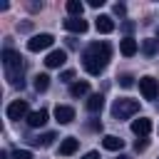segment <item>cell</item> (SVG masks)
I'll return each mask as SVG.
<instances>
[{"instance_id": "cell-18", "label": "cell", "mask_w": 159, "mask_h": 159, "mask_svg": "<svg viewBox=\"0 0 159 159\" xmlns=\"http://www.w3.org/2000/svg\"><path fill=\"white\" fill-rule=\"evenodd\" d=\"M67 12H70V17H82V10H84V5L80 2V0H67Z\"/></svg>"}, {"instance_id": "cell-27", "label": "cell", "mask_w": 159, "mask_h": 159, "mask_svg": "<svg viewBox=\"0 0 159 159\" xmlns=\"http://www.w3.org/2000/svg\"><path fill=\"white\" fill-rule=\"evenodd\" d=\"M124 12H127V7H124L122 2H117V5H114V15H124Z\"/></svg>"}, {"instance_id": "cell-11", "label": "cell", "mask_w": 159, "mask_h": 159, "mask_svg": "<svg viewBox=\"0 0 159 159\" xmlns=\"http://www.w3.org/2000/svg\"><path fill=\"white\" fill-rule=\"evenodd\" d=\"M87 20H82V17H67L65 20V30H70V32H87Z\"/></svg>"}, {"instance_id": "cell-23", "label": "cell", "mask_w": 159, "mask_h": 159, "mask_svg": "<svg viewBox=\"0 0 159 159\" xmlns=\"http://www.w3.org/2000/svg\"><path fill=\"white\" fill-rule=\"evenodd\" d=\"M119 84H122V87H132V84H134V77H132V75H122V77H119Z\"/></svg>"}, {"instance_id": "cell-13", "label": "cell", "mask_w": 159, "mask_h": 159, "mask_svg": "<svg viewBox=\"0 0 159 159\" xmlns=\"http://www.w3.org/2000/svg\"><path fill=\"white\" fill-rule=\"evenodd\" d=\"M137 50H139V42H137L134 37H124V40L119 42V52H122L124 57H132V55H137Z\"/></svg>"}, {"instance_id": "cell-29", "label": "cell", "mask_w": 159, "mask_h": 159, "mask_svg": "<svg viewBox=\"0 0 159 159\" xmlns=\"http://www.w3.org/2000/svg\"><path fill=\"white\" fill-rule=\"evenodd\" d=\"M104 0H89V7H102Z\"/></svg>"}, {"instance_id": "cell-32", "label": "cell", "mask_w": 159, "mask_h": 159, "mask_svg": "<svg viewBox=\"0 0 159 159\" xmlns=\"http://www.w3.org/2000/svg\"><path fill=\"white\" fill-rule=\"evenodd\" d=\"M117 159H129V157H117Z\"/></svg>"}, {"instance_id": "cell-10", "label": "cell", "mask_w": 159, "mask_h": 159, "mask_svg": "<svg viewBox=\"0 0 159 159\" xmlns=\"http://www.w3.org/2000/svg\"><path fill=\"white\" fill-rule=\"evenodd\" d=\"M47 109H35V112H30L27 114V124L32 127V129H37V127H42V124H47Z\"/></svg>"}, {"instance_id": "cell-5", "label": "cell", "mask_w": 159, "mask_h": 159, "mask_svg": "<svg viewBox=\"0 0 159 159\" xmlns=\"http://www.w3.org/2000/svg\"><path fill=\"white\" fill-rule=\"evenodd\" d=\"M139 92H142L144 99H157V94H159V82H157L154 77H142V80H139Z\"/></svg>"}, {"instance_id": "cell-24", "label": "cell", "mask_w": 159, "mask_h": 159, "mask_svg": "<svg viewBox=\"0 0 159 159\" xmlns=\"http://www.w3.org/2000/svg\"><path fill=\"white\" fill-rule=\"evenodd\" d=\"M147 147H149V142H147V139H144V137H139V139H137V142H134V149H137V152H144V149H147Z\"/></svg>"}, {"instance_id": "cell-9", "label": "cell", "mask_w": 159, "mask_h": 159, "mask_svg": "<svg viewBox=\"0 0 159 159\" xmlns=\"http://www.w3.org/2000/svg\"><path fill=\"white\" fill-rule=\"evenodd\" d=\"M132 132H134L137 137H147V134L152 132V119H149V117L134 119V122H132Z\"/></svg>"}, {"instance_id": "cell-1", "label": "cell", "mask_w": 159, "mask_h": 159, "mask_svg": "<svg viewBox=\"0 0 159 159\" xmlns=\"http://www.w3.org/2000/svg\"><path fill=\"white\" fill-rule=\"evenodd\" d=\"M112 57V47L107 42H89L82 52V67L89 75H99Z\"/></svg>"}, {"instance_id": "cell-31", "label": "cell", "mask_w": 159, "mask_h": 159, "mask_svg": "<svg viewBox=\"0 0 159 159\" xmlns=\"http://www.w3.org/2000/svg\"><path fill=\"white\" fill-rule=\"evenodd\" d=\"M157 42H159V30H157Z\"/></svg>"}, {"instance_id": "cell-25", "label": "cell", "mask_w": 159, "mask_h": 159, "mask_svg": "<svg viewBox=\"0 0 159 159\" xmlns=\"http://www.w3.org/2000/svg\"><path fill=\"white\" fill-rule=\"evenodd\" d=\"M60 80H62V82H72V80H75V72H72V70H65V72L60 75Z\"/></svg>"}, {"instance_id": "cell-20", "label": "cell", "mask_w": 159, "mask_h": 159, "mask_svg": "<svg viewBox=\"0 0 159 159\" xmlns=\"http://www.w3.org/2000/svg\"><path fill=\"white\" fill-rule=\"evenodd\" d=\"M32 84H35L37 92H45V89L50 87V75H45V72H42V75H35V82H32Z\"/></svg>"}, {"instance_id": "cell-28", "label": "cell", "mask_w": 159, "mask_h": 159, "mask_svg": "<svg viewBox=\"0 0 159 159\" xmlns=\"http://www.w3.org/2000/svg\"><path fill=\"white\" fill-rule=\"evenodd\" d=\"M122 30H124V32H132V30H134V22H129V20L122 22Z\"/></svg>"}, {"instance_id": "cell-14", "label": "cell", "mask_w": 159, "mask_h": 159, "mask_svg": "<svg viewBox=\"0 0 159 159\" xmlns=\"http://www.w3.org/2000/svg\"><path fill=\"white\" fill-rule=\"evenodd\" d=\"M102 147H104L107 152H122V149H124V139H119V137H114V134H107V137L102 139Z\"/></svg>"}, {"instance_id": "cell-17", "label": "cell", "mask_w": 159, "mask_h": 159, "mask_svg": "<svg viewBox=\"0 0 159 159\" xmlns=\"http://www.w3.org/2000/svg\"><path fill=\"white\" fill-rule=\"evenodd\" d=\"M87 92H89V82H87V80L72 82V84H70V94H72V97H84Z\"/></svg>"}, {"instance_id": "cell-30", "label": "cell", "mask_w": 159, "mask_h": 159, "mask_svg": "<svg viewBox=\"0 0 159 159\" xmlns=\"http://www.w3.org/2000/svg\"><path fill=\"white\" fill-rule=\"evenodd\" d=\"M84 159H99V152H87Z\"/></svg>"}, {"instance_id": "cell-4", "label": "cell", "mask_w": 159, "mask_h": 159, "mask_svg": "<svg viewBox=\"0 0 159 159\" xmlns=\"http://www.w3.org/2000/svg\"><path fill=\"white\" fill-rule=\"evenodd\" d=\"M52 42H55V37H52L50 32H40V35H32V37L27 40V50H30V52H40V50L52 47Z\"/></svg>"}, {"instance_id": "cell-12", "label": "cell", "mask_w": 159, "mask_h": 159, "mask_svg": "<svg viewBox=\"0 0 159 159\" xmlns=\"http://www.w3.org/2000/svg\"><path fill=\"white\" fill-rule=\"evenodd\" d=\"M80 149V139H75V137H65L62 142H60V154L62 157H70V154H75Z\"/></svg>"}, {"instance_id": "cell-8", "label": "cell", "mask_w": 159, "mask_h": 159, "mask_svg": "<svg viewBox=\"0 0 159 159\" xmlns=\"http://www.w3.org/2000/svg\"><path fill=\"white\" fill-rule=\"evenodd\" d=\"M55 119H57L60 124H70V122L75 119V109L67 107V104H57V107H55Z\"/></svg>"}, {"instance_id": "cell-22", "label": "cell", "mask_w": 159, "mask_h": 159, "mask_svg": "<svg viewBox=\"0 0 159 159\" xmlns=\"http://www.w3.org/2000/svg\"><path fill=\"white\" fill-rule=\"evenodd\" d=\"M12 159H32V152L30 149H15L12 152Z\"/></svg>"}, {"instance_id": "cell-3", "label": "cell", "mask_w": 159, "mask_h": 159, "mask_svg": "<svg viewBox=\"0 0 159 159\" xmlns=\"http://www.w3.org/2000/svg\"><path fill=\"white\" fill-rule=\"evenodd\" d=\"M137 112H139V102L137 99H129V97L114 99V104H112V117L114 119H129Z\"/></svg>"}, {"instance_id": "cell-21", "label": "cell", "mask_w": 159, "mask_h": 159, "mask_svg": "<svg viewBox=\"0 0 159 159\" xmlns=\"http://www.w3.org/2000/svg\"><path fill=\"white\" fill-rule=\"evenodd\" d=\"M55 139H57V134H55V132H45V134H40V137H37V139H32V142H35L37 147H50Z\"/></svg>"}, {"instance_id": "cell-6", "label": "cell", "mask_w": 159, "mask_h": 159, "mask_svg": "<svg viewBox=\"0 0 159 159\" xmlns=\"http://www.w3.org/2000/svg\"><path fill=\"white\" fill-rule=\"evenodd\" d=\"M27 114H30V107H27L25 99H15V102L7 104V117L10 119H25Z\"/></svg>"}, {"instance_id": "cell-19", "label": "cell", "mask_w": 159, "mask_h": 159, "mask_svg": "<svg viewBox=\"0 0 159 159\" xmlns=\"http://www.w3.org/2000/svg\"><path fill=\"white\" fill-rule=\"evenodd\" d=\"M142 52H144L147 57H154V55L159 52V42H157V40H144V42H142Z\"/></svg>"}, {"instance_id": "cell-15", "label": "cell", "mask_w": 159, "mask_h": 159, "mask_svg": "<svg viewBox=\"0 0 159 159\" xmlns=\"http://www.w3.org/2000/svg\"><path fill=\"white\" fill-rule=\"evenodd\" d=\"M94 27H97V32L109 35V32L114 30V20H112L109 15H99V17H97V22H94Z\"/></svg>"}, {"instance_id": "cell-7", "label": "cell", "mask_w": 159, "mask_h": 159, "mask_svg": "<svg viewBox=\"0 0 159 159\" xmlns=\"http://www.w3.org/2000/svg\"><path fill=\"white\" fill-rule=\"evenodd\" d=\"M65 62H67V52H65V50H52V52H47V57H45V65H47L50 70L62 67Z\"/></svg>"}, {"instance_id": "cell-2", "label": "cell", "mask_w": 159, "mask_h": 159, "mask_svg": "<svg viewBox=\"0 0 159 159\" xmlns=\"http://www.w3.org/2000/svg\"><path fill=\"white\" fill-rule=\"evenodd\" d=\"M2 67H5V77L10 80V84L22 87V57H20V52L5 47L2 50Z\"/></svg>"}, {"instance_id": "cell-26", "label": "cell", "mask_w": 159, "mask_h": 159, "mask_svg": "<svg viewBox=\"0 0 159 159\" xmlns=\"http://www.w3.org/2000/svg\"><path fill=\"white\" fill-rule=\"evenodd\" d=\"M87 127H89L92 132H99V129H102V122H99V119H89V122H87Z\"/></svg>"}, {"instance_id": "cell-16", "label": "cell", "mask_w": 159, "mask_h": 159, "mask_svg": "<svg viewBox=\"0 0 159 159\" xmlns=\"http://www.w3.org/2000/svg\"><path fill=\"white\" fill-rule=\"evenodd\" d=\"M102 107H104V97H102V94H89V97H87V109H89L92 114L102 112Z\"/></svg>"}]
</instances>
